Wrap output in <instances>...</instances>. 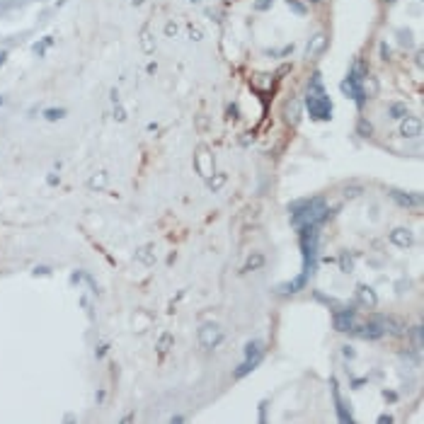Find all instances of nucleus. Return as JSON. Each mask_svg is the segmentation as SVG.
Returning <instances> with one entry per match:
<instances>
[{
    "instance_id": "5",
    "label": "nucleus",
    "mask_w": 424,
    "mask_h": 424,
    "mask_svg": "<svg viewBox=\"0 0 424 424\" xmlns=\"http://www.w3.org/2000/svg\"><path fill=\"white\" fill-rule=\"evenodd\" d=\"M388 194L393 196V201H398L405 208H419L422 206V194L419 192H400V189H391Z\"/></svg>"
},
{
    "instance_id": "36",
    "label": "nucleus",
    "mask_w": 424,
    "mask_h": 424,
    "mask_svg": "<svg viewBox=\"0 0 424 424\" xmlns=\"http://www.w3.org/2000/svg\"><path fill=\"white\" fill-rule=\"evenodd\" d=\"M189 34H192V39H201V32H199V29H194V27H192V32H189Z\"/></svg>"
},
{
    "instance_id": "7",
    "label": "nucleus",
    "mask_w": 424,
    "mask_h": 424,
    "mask_svg": "<svg viewBox=\"0 0 424 424\" xmlns=\"http://www.w3.org/2000/svg\"><path fill=\"white\" fill-rule=\"evenodd\" d=\"M194 165H196V172L201 174L204 180H208V177L214 174V158L208 155L206 146H201V148H199V155L194 158Z\"/></svg>"
},
{
    "instance_id": "18",
    "label": "nucleus",
    "mask_w": 424,
    "mask_h": 424,
    "mask_svg": "<svg viewBox=\"0 0 424 424\" xmlns=\"http://www.w3.org/2000/svg\"><path fill=\"white\" fill-rule=\"evenodd\" d=\"M87 187H90V189H104V187H107V174H104V172H97L95 177H90Z\"/></svg>"
},
{
    "instance_id": "39",
    "label": "nucleus",
    "mask_w": 424,
    "mask_h": 424,
    "mask_svg": "<svg viewBox=\"0 0 424 424\" xmlns=\"http://www.w3.org/2000/svg\"><path fill=\"white\" fill-rule=\"evenodd\" d=\"M5 56H8V54H5V51H0V65L5 63Z\"/></svg>"
},
{
    "instance_id": "11",
    "label": "nucleus",
    "mask_w": 424,
    "mask_h": 424,
    "mask_svg": "<svg viewBox=\"0 0 424 424\" xmlns=\"http://www.w3.org/2000/svg\"><path fill=\"white\" fill-rule=\"evenodd\" d=\"M284 117H286V121H289L291 126H296V124L301 121V99H298V97L289 99V102H286V107H284Z\"/></svg>"
},
{
    "instance_id": "26",
    "label": "nucleus",
    "mask_w": 424,
    "mask_h": 424,
    "mask_svg": "<svg viewBox=\"0 0 424 424\" xmlns=\"http://www.w3.org/2000/svg\"><path fill=\"white\" fill-rule=\"evenodd\" d=\"M143 51H153V42L148 37V29H143Z\"/></svg>"
},
{
    "instance_id": "2",
    "label": "nucleus",
    "mask_w": 424,
    "mask_h": 424,
    "mask_svg": "<svg viewBox=\"0 0 424 424\" xmlns=\"http://www.w3.org/2000/svg\"><path fill=\"white\" fill-rule=\"evenodd\" d=\"M305 109L315 121H330L332 119V99L327 97L325 85H323V76L320 70L313 73V78L308 80V90H305Z\"/></svg>"
},
{
    "instance_id": "9",
    "label": "nucleus",
    "mask_w": 424,
    "mask_h": 424,
    "mask_svg": "<svg viewBox=\"0 0 424 424\" xmlns=\"http://www.w3.org/2000/svg\"><path fill=\"white\" fill-rule=\"evenodd\" d=\"M327 49V37L323 32H317L310 37V42H308V46H305V56L308 58H313V56H320L323 51Z\"/></svg>"
},
{
    "instance_id": "29",
    "label": "nucleus",
    "mask_w": 424,
    "mask_h": 424,
    "mask_svg": "<svg viewBox=\"0 0 424 424\" xmlns=\"http://www.w3.org/2000/svg\"><path fill=\"white\" fill-rule=\"evenodd\" d=\"M412 335H414V342H417V347H419V344H422V327L417 325V327H414Z\"/></svg>"
},
{
    "instance_id": "14",
    "label": "nucleus",
    "mask_w": 424,
    "mask_h": 424,
    "mask_svg": "<svg viewBox=\"0 0 424 424\" xmlns=\"http://www.w3.org/2000/svg\"><path fill=\"white\" fill-rule=\"evenodd\" d=\"M262 354H264V344H262L260 339H252V342H248V344H245V359L260 361Z\"/></svg>"
},
{
    "instance_id": "13",
    "label": "nucleus",
    "mask_w": 424,
    "mask_h": 424,
    "mask_svg": "<svg viewBox=\"0 0 424 424\" xmlns=\"http://www.w3.org/2000/svg\"><path fill=\"white\" fill-rule=\"evenodd\" d=\"M391 242L398 245V248H410L412 245V233L407 228H395L391 233Z\"/></svg>"
},
{
    "instance_id": "1",
    "label": "nucleus",
    "mask_w": 424,
    "mask_h": 424,
    "mask_svg": "<svg viewBox=\"0 0 424 424\" xmlns=\"http://www.w3.org/2000/svg\"><path fill=\"white\" fill-rule=\"evenodd\" d=\"M291 223L296 228H303V226H320L325 223L327 218L332 216L325 208V199L323 196H313V199H298L291 206Z\"/></svg>"
},
{
    "instance_id": "3",
    "label": "nucleus",
    "mask_w": 424,
    "mask_h": 424,
    "mask_svg": "<svg viewBox=\"0 0 424 424\" xmlns=\"http://www.w3.org/2000/svg\"><path fill=\"white\" fill-rule=\"evenodd\" d=\"M364 80H366V70L361 68L359 63H354L349 68L347 78L342 83V92H347L349 97H354V102L364 107L366 104V90H364Z\"/></svg>"
},
{
    "instance_id": "34",
    "label": "nucleus",
    "mask_w": 424,
    "mask_h": 424,
    "mask_svg": "<svg viewBox=\"0 0 424 424\" xmlns=\"http://www.w3.org/2000/svg\"><path fill=\"white\" fill-rule=\"evenodd\" d=\"M165 32L170 34V37H172L174 32H177V27H174V24H167V27H165Z\"/></svg>"
},
{
    "instance_id": "15",
    "label": "nucleus",
    "mask_w": 424,
    "mask_h": 424,
    "mask_svg": "<svg viewBox=\"0 0 424 424\" xmlns=\"http://www.w3.org/2000/svg\"><path fill=\"white\" fill-rule=\"evenodd\" d=\"M359 301L364 305H369V308H373V305L378 303V298H376V294H373L371 286H359Z\"/></svg>"
},
{
    "instance_id": "33",
    "label": "nucleus",
    "mask_w": 424,
    "mask_h": 424,
    "mask_svg": "<svg viewBox=\"0 0 424 424\" xmlns=\"http://www.w3.org/2000/svg\"><path fill=\"white\" fill-rule=\"evenodd\" d=\"M378 422H381V424H385V422L391 424V422H393V417H391V414H383V417H378Z\"/></svg>"
},
{
    "instance_id": "10",
    "label": "nucleus",
    "mask_w": 424,
    "mask_h": 424,
    "mask_svg": "<svg viewBox=\"0 0 424 424\" xmlns=\"http://www.w3.org/2000/svg\"><path fill=\"white\" fill-rule=\"evenodd\" d=\"M400 133H403L405 138H417L419 133H422V121L417 119V117H405L403 124H400Z\"/></svg>"
},
{
    "instance_id": "17",
    "label": "nucleus",
    "mask_w": 424,
    "mask_h": 424,
    "mask_svg": "<svg viewBox=\"0 0 424 424\" xmlns=\"http://www.w3.org/2000/svg\"><path fill=\"white\" fill-rule=\"evenodd\" d=\"M170 344H172V335H170V332H163L160 339H158V344H155L158 354H167V351H170Z\"/></svg>"
},
{
    "instance_id": "6",
    "label": "nucleus",
    "mask_w": 424,
    "mask_h": 424,
    "mask_svg": "<svg viewBox=\"0 0 424 424\" xmlns=\"http://www.w3.org/2000/svg\"><path fill=\"white\" fill-rule=\"evenodd\" d=\"M357 325V313L351 310V308H339L335 310V327H337L339 332H351Z\"/></svg>"
},
{
    "instance_id": "23",
    "label": "nucleus",
    "mask_w": 424,
    "mask_h": 424,
    "mask_svg": "<svg viewBox=\"0 0 424 424\" xmlns=\"http://www.w3.org/2000/svg\"><path fill=\"white\" fill-rule=\"evenodd\" d=\"M289 8H291L296 15H305V5H301L298 0H289Z\"/></svg>"
},
{
    "instance_id": "40",
    "label": "nucleus",
    "mask_w": 424,
    "mask_h": 424,
    "mask_svg": "<svg viewBox=\"0 0 424 424\" xmlns=\"http://www.w3.org/2000/svg\"><path fill=\"white\" fill-rule=\"evenodd\" d=\"M133 3H136V5H138V3H141V0H133Z\"/></svg>"
},
{
    "instance_id": "4",
    "label": "nucleus",
    "mask_w": 424,
    "mask_h": 424,
    "mask_svg": "<svg viewBox=\"0 0 424 424\" xmlns=\"http://www.w3.org/2000/svg\"><path fill=\"white\" fill-rule=\"evenodd\" d=\"M221 339H223V332H221V327L218 325H204L199 330V344L204 349H214L221 344Z\"/></svg>"
},
{
    "instance_id": "38",
    "label": "nucleus",
    "mask_w": 424,
    "mask_h": 424,
    "mask_svg": "<svg viewBox=\"0 0 424 424\" xmlns=\"http://www.w3.org/2000/svg\"><path fill=\"white\" fill-rule=\"evenodd\" d=\"M104 351H107V344H102V347L97 349V357H104Z\"/></svg>"
},
{
    "instance_id": "32",
    "label": "nucleus",
    "mask_w": 424,
    "mask_h": 424,
    "mask_svg": "<svg viewBox=\"0 0 424 424\" xmlns=\"http://www.w3.org/2000/svg\"><path fill=\"white\" fill-rule=\"evenodd\" d=\"M359 192H361L359 187H351V189H349V187H347V194H349V196H357V194H359Z\"/></svg>"
},
{
    "instance_id": "30",
    "label": "nucleus",
    "mask_w": 424,
    "mask_h": 424,
    "mask_svg": "<svg viewBox=\"0 0 424 424\" xmlns=\"http://www.w3.org/2000/svg\"><path fill=\"white\" fill-rule=\"evenodd\" d=\"M400 37H403V39H400V44H403V46H410V44H412V39H410V32H400Z\"/></svg>"
},
{
    "instance_id": "25",
    "label": "nucleus",
    "mask_w": 424,
    "mask_h": 424,
    "mask_svg": "<svg viewBox=\"0 0 424 424\" xmlns=\"http://www.w3.org/2000/svg\"><path fill=\"white\" fill-rule=\"evenodd\" d=\"M371 131H373V126H371V124H369L366 119H361V121H359V133H361V136H369Z\"/></svg>"
},
{
    "instance_id": "27",
    "label": "nucleus",
    "mask_w": 424,
    "mask_h": 424,
    "mask_svg": "<svg viewBox=\"0 0 424 424\" xmlns=\"http://www.w3.org/2000/svg\"><path fill=\"white\" fill-rule=\"evenodd\" d=\"M381 58H383V61H388V58H391V49H388V44H385V42L381 44Z\"/></svg>"
},
{
    "instance_id": "41",
    "label": "nucleus",
    "mask_w": 424,
    "mask_h": 424,
    "mask_svg": "<svg viewBox=\"0 0 424 424\" xmlns=\"http://www.w3.org/2000/svg\"><path fill=\"white\" fill-rule=\"evenodd\" d=\"M3 102H5V99H3V97H0V104H3Z\"/></svg>"
},
{
    "instance_id": "37",
    "label": "nucleus",
    "mask_w": 424,
    "mask_h": 424,
    "mask_svg": "<svg viewBox=\"0 0 424 424\" xmlns=\"http://www.w3.org/2000/svg\"><path fill=\"white\" fill-rule=\"evenodd\" d=\"M49 185H58V177H56V174H49Z\"/></svg>"
},
{
    "instance_id": "35",
    "label": "nucleus",
    "mask_w": 424,
    "mask_h": 424,
    "mask_svg": "<svg viewBox=\"0 0 424 424\" xmlns=\"http://www.w3.org/2000/svg\"><path fill=\"white\" fill-rule=\"evenodd\" d=\"M344 349V357H349V359H354V351H351V347H342Z\"/></svg>"
},
{
    "instance_id": "16",
    "label": "nucleus",
    "mask_w": 424,
    "mask_h": 424,
    "mask_svg": "<svg viewBox=\"0 0 424 424\" xmlns=\"http://www.w3.org/2000/svg\"><path fill=\"white\" fill-rule=\"evenodd\" d=\"M136 260L143 262V264H153L155 262V255H153V245H143L136 250Z\"/></svg>"
},
{
    "instance_id": "19",
    "label": "nucleus",
    "mask_w": 424,
    "mask_h": 424,
    "mask_svg": "<svg viewBox=\"0 0 424 424\" xmlns=\"http://www.w3.org/2000/svg\"><path fill=\"white\" fill-rule=\"evenodd\" d=\"M260 361H255V359H245V364L242 366H238V371H235V378H242V376H248L255 366H257Z\"/></svg>"
},
{
    "instance_id": "20",
    "label": "nucleus",
    "mask_w": 424,
    "mask_h": 424,
    "mask_svg": "<svg viewBox=\"0 0 424 424\" xmlns=\"http://www.w3.org/2000/svg\"><path fill=\"white\" fill-rule=\"evenodd\" d=\"M388 114H391L393 119H405V117H407V107H405V104H398V102H395V104H391Z\"/></svg>"
},
{
    "instance_id": "22",
    "label": "nucleus",
    "mask_w": 424,
    "mask_h": 424,
    "mask_svg": "<svg viewBox=\"0 0 424 424\" xmlns=\"http://www.w3.org/2000/svg\"><path fill=\"white\" fill-rule=\"evenodd\" d=\"M44 117L49 121H58L61 117H65V109H44Z\"/></svg>"
},
{
    "instance_id": "31",
    "label": "nucleus",
    "mask_w": 424,
    "mask_h": 424,
    "mask_svg": "<svg viewBox=\"0 0 424 424\" xmlns=\"http://www.w3.org/2000/svg\"><path fill=\"white\" fill-rule=\"evenodd\" d=\"M342 269H344V272H351V262L347 260V255H342Z\"/></svg>"
},
{
    "instance_id": "12",
    "label": "nucleus",
    "mask_w": 424,
    "mask_h": 424,
    "mask_svg": "<svg viewBox=\"0 0 424 424\" xmlns=\"http://www.w3.org/2000/svg\"><path fill=\"white\" fill-rule=\"evenodd\" d=\"M332 398H335V405H337L339 422H351L354 417H351V412L347 410V405H344V400H342V395H339V391H337V381H335V378H332Z\"/></svg>"
},
{
    "instance_id": "8",
    "label": "nucleus",
    "mask_w": 424,
    "mask_h": 424,
    "mask_svg": "<svg viewBox=\"0 0 424 424\" xmlns=\"http://www.w3.org/2000/svg\"><path fill=\"white\" fill-rule=\"evenodd\" d=\"M383 325L378 323V320H371V323H366V325H361V327H357L354 325V330H351V335H357V337H361V339H378V337H383Z\"/></svg>"
},
{
    "instance_id": "24",
    "label": "nucleus",
    "mask_w": 424,
    "mask_h": 424,
    "mask_svg": "<svg viewBox=\"0 0 424 424\" xmlns=\"http://www.w3.org/2000/svg\"><path fill=\"white\" fill-rule=\"evenodd\" d=\"M272 5H274V0H257V3H255V10L264 12V10H269Z\"/></svg>"
},
{
    "instance_id": "43",
    "label": "nucleus",
    "mask_w": 424,
    "mask_h": 424,
    "mask_svg": "<svg viewBox=\"0 0 424 424\" xmlns=\"http://www.w3.org/2000/svg\"><path fill=\"white\" fill-rule=\"evenodd\" d=\"M385 3H395V0H385Z\"/></svg>"
},
{
    "instance_id": "42",
    "label": "nucleus",
    "mask_w": 424,
    "mask_h": 424,
    "mask_svg": "<svg viewBox=\"0 0 424 424\" xmlns=\"http://www.w3.org/2000/svg\"><path fill=\"white\" fill-rule=\"evenodd\" d=\"M192 3H201V0H192Z\"/></svg>"
},
{
    "instance_id": "21",
    "label": "nucleus",
    "mask_w": 424,
    "mask_h": 424,
    "mask_svg": "<svg viewBox=\"0 0 424 424\" xmlns=\"http://www.w3.org/2000/svg\"><path fill=\"white\" fill-rule=\"evenodd\" d=\"M264 264V257H262L260 252L257 255H252L250 260H248V264H245V272H250V269H257V267H262Z\"/></svg>"
},
{
    "instance_id": "28",
    "label": "nucleus",
    "mask_w": 424,
    "mask_h": 424,
    "mask_svg": "<svg viewBox=\"0 0 424 424\" xmlns=\"http://www.w3.org/2000/svg\"><path fill=\"white\" fill-rule=\"evenodd\" d=\"M114 117H117L119 121L126 119V112H124V107H119V104H117V107H114Z\"/></svg>"
}]
</instances>
